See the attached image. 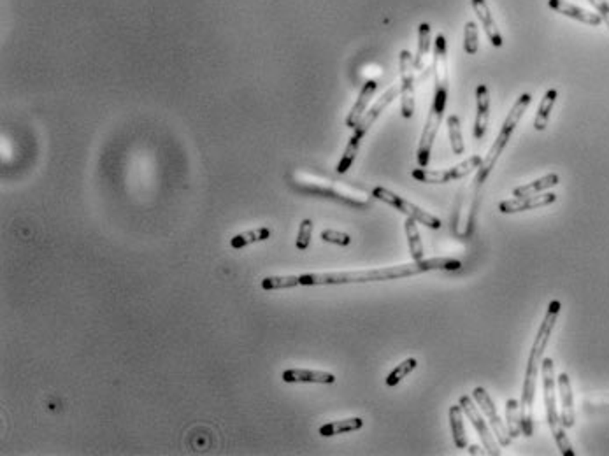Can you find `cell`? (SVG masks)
<instances>
[{"instance_id": "1f68e13d", "label": "cell", "mask_w": 609, "mask_h": 456, "mask_svg": "<svg viewBox=\"0 0 609 456\" xmlns=\"http://www.w3.org/2000/svg\"><path fill=\"white\" fill-rule=\"evenodd\" d=\"M322 239L325 242H330V244H338V246H348L351 242V237L345 232H339V230H332V228H327V230L322 232Z\"/></svg>"}, {"instance_id": "8992f818", "label": "cell", "mask_w": 609, "mask_h": 456, "mask_svg": "<svg viewBox=\"0 0 609 456\" xmlns=\"http://www.w3.org/2000/svg\"><path fill=\"white\" fill-rule=\"evenodd\" d=\"M398 92H400V88H398L397 85L390 86V88H388L387 92H385L383 95L380 97V99L376 100L374 106H372V108L369 109V111H365V115L362 116L360 121L356 123V127L353 128L351 137H349L348 144H346L345 153H342L341 160H339L338 169H336V170H338V174H346V172H348L349 167H351L353 161H355L356 155H358V150H360L362 139H364L365 134H367V132L371 130V127L376 123V119L380 118L381 112H383L385 109H387L388 106H390V103L394 102V99H397Z\"/></svg>"}, {"instance_id": "ffe728a7", "label": "cell", "mask_w": 609, "mask_h": 456, "mask_svg": "<svg viewBox=\"0 0 609 456\" xmlns=\"http://www.w3.org/2000/svg\"><path fill=\"white\" fill-rule=\"evenodd\" d=\"M450 425H452L453 442H455L456 448L458 449L467 448L469 441L464 426V410H462V406H460V404L450 407Z\"/></svg>"}, {"instance_id": "7402d4cb", "label": "cell", "mask_w": 609, "mask_h": 456, "mask_svg": "<svg viewBox=\"0 0 609 456\" xmlns=\"http://www.w3.org/2000/svg\"><path fill=\"white\" fill-rule=\"evenodd\" d=\"M557 99H559V92H557L555 88H550L548 92L544 93L543 99H541L536 119H534V128H536L537 132H543L544 128L548 127L550 115H552V109L553 106H555Z\"/></svg>"}, {"instance_id": "8fae6325", "label": "cell", "mask_w": 609, "mask_h": 456, "mask_svg": "<svg viewBox=\"0 0 609 456\" xmlns=\"http://www.w3.org/2000/svg\"><path fill=\"white\" fill-rule=\"evenodd\" d=\"M472 399H474L476 404L481 407L483 414L487 416V422L490 423L492 430H494V435H495V439H497L499 444L510 446L511 441H513V437H511L510 430H508V426L502 423L501 416L497 414L495 404H494V400H492V397L488 395V391L481 386L474 388V390H472Z\"/></svg>"}, {"instance_id": "2e32d148", "label": "cell", "mask_w": 609, "mask_h": 456, "mask_svg": "<svg viewBox=\"0 0 609 456\" xmlns=\"http://www.w3.org/2000/svg\"><path fill=\"white\" fill-rule=\"evenodd\" d=\"M548 6L557 11L559 14L567 16V18H572L576 21H581V23L586 25H592V27H599L602 23V18L595 12L586 11V9L579 8V6L571 4V2H567V0H548Z\"/></svg>"}, {"instance_id": "836d02e7", "label": "cell", "mask_w": 609, "mask_h": 456, "mask_svg": "<svg viewBox=\"0 0 609 456\" xmlns=\"http://www.w3.org/2000/svg\"><path fill=\"white\" fill-rule=\"evenodd\" d=\"M469 453H471V455H481L478 446H469Z\"/></svg>"}, {"instance_id": "ba28073f", "label": "cell", "mask_w": 609, "mask_h": 456, "mask_svg": "<svg viewBox=\"0 0 609 456\" xmlns=\"http://www.w3.org/2000/svg\"><path fill=\"white\" fill-rule=\"evenodd\" d=\"M371 195H372V199L381 200V202L395 207L397 211H400L403 215H406L407 218L416 219L418 223H422V225L429 226V228H432V230H439L441 225H443L437 216L430 215L429 211H423L422 207H418L416 204L409 202V200L403 199V197H398L397 193L390 192V190L383 188V186H376V188L372 190Z\"/></svg>"}, {"instance_id": "9c48e42d", "label": "cell", "mask_w": 609, "mask_h": 456, "mask_svg": "<svg viewBox=\"0 0 609 456\" xmlns=\"http://www.w3.org/2000/svg\"><path fill=\"white\" fill-rule=\"evenodd\" d=\"M481 161L483 157L474 155V157L467 158V160H464L462 163L453 165L450 169L430 170L422 167V169H414L413 172H411V176H413L416 181H420V183H425V184H446L450 183V181H456L469 176L472 170H478Z\"/></svg>"}, {"instance_id": "52a82bcc", "label": "cell", "mask_w": 609, "mask_h": 456, "mask_svg": "<svg viewBox=\"0 0 609 456\" xmlns=\"http://www.w3.org/2000/svg\"><path fill=\"white\" fill-rule=\"evenodd\" d=\"M543 391H544V406H546V419H548L550 430L557 442V448L560 449L563 456H574L571 441L566 435V426H563L562 418H560L559 409H557V377H555V365L552 358H544L543 360Z\"/></svg>"}, {"instance_id": "4316f807", "label": "cell", "mask_w": 609, "mask_h": 456, "mask_svg": "<svg viewBox=\"0 0 609 456\" xmlns=\"http://www.w3.org/2000/svg\"><path fill=\"white\" fill-rule=\"evenodd\" d=\"M448 125L450 142H452V150L455 155H462L465 151L464 137H462V128H460V118L456 115H450L446 119Z\"/></svg>"}, {"instance_id": "44dd1931", "label": "cell", "mask_w": 609, "mask_h": 456, "mask_svg": "<svg viewBox=\"0 0 609 456\" xmlns=\"http://www.w3.org/2000/svg\"><path fill=\"white\" fill-rule=\"evenodd\" d=\"M559 181H560L559 174L550 172V174H546V176L539 177V179L532 181V183L523 184V186H518V188H514L513 190V197L520 199V197L537 195V193H543L544 190H548V188H553V186H557V184H559Z\"/></svg>"}, {"instance_id": "3957f363", "label": "cell", "mask_w": 609, "mask_h": 456, "mask_svg": "<svg viewBox=\"0 0 609 456\" xmlns=\"http://www.w3.org/2000/svg\"><path fill=\"white\" fill-rule=\"evenodd\" d=\"M560 309H562V304H560L559 300H552V302H550L548 310H546L543 323H541L539 330H537L536 339H534L532 349H530L529 353V360H527L523 391H521V400H520L521 432H523V435H527V437H530L534 433L532 407H534V397H536L537 372H539V367L543 365L544 349H546V346H548L550 342V337H552V332L557 325V319H559Z\"/></svg>"}, {"instance_id": "6da1fadb", "label": "cell", "mask_w": 609, "mask_h": 456, "mask_svg": "<svg viewBox=\"0 0 609 456\" xmlns=\"http://www.w3.org/2000/svg\"><path fill=\"white\" fill-rule=\"evenodd\" d=\"M462 264L455 258H429V260H413L409 264H398L392 267L367 268V270H345V272H316L302 276H269L260 283L262 290H287L296 286H334V284H360L376 283V281L400 279L413 277L436 270H460Z\"/></svg>"}, {"instance_id": "4fadbf2b", "label": "cell", "mask_w": 609, "mask_h": 456, "mask_svg": "<svg viewBox=\"0 0 609 456\" xmlns=\"http://www.w3.org/2000/svg\"><path fill=\"white\" fill-rule=\"evenodd\" d=\"M555 200H557L555 193H537V195L520 197V199H513V200H504V202L499 204V211H501L502 215H513V212L532 211V209H539V207L550 206V204H553Z\"/></svg>"}, {"instance_id": "7a4b0ae2", "label": "cell", "mask_w": 609, "mask_h": 456, "mask_svg": "<svg viewBox=\"0 0 609 456\" xmlns=\"http://www.w3.org/2000/svg\"><path fill=\"white\" fill-rule=\"evenodd\" d=\"M434 100L429 109L425 127H423L420 144H418L416 160L420 167H427L432 155L434 141L437 137L441 123L445 118L446 106H448V43H446L445 34H439L434 43Z\"/></svg>"}, {"instance_id": "83f0119b", "label": "cell", "mask_w": 609, "mask_h": 456, "mask_svg": "<svg viewBox=\"0 0 609 456\" xmlns=\"http://www.w3.org/2000/svg\"><path fill=\"white\" fill-rule=\"evenodd\" d=\"M506 419L508 430L513 439H516L521 433V414H520V402L516 399H510L506 402Z\"/></svg>"}, {"instance_id": "d6986e66", "label": "cell", "mask_w": 609, "mask_h": 456, "mask_svg": "<svg viewBox=\"0 0 609 456\" xmlns=\"http://www.w3.org/2000/svg\"><path fill=\"white\" fill-rule=\"evenodd\" d=\"M376 90H378V83H376V81H367V83H365L364 88L360 90V95H358L356 102L353 103L351 111H349L348 116H346V127L348 128L356 127V123L360 121V118L365 115V111H367V106L371 103V99L374 97Z\"/></svg>"}, {"instance_id": "e0dca14e", "label": "cell", "mask_w": 609, "mask_h": 456, "mask_svg": "<svg viewBox=\"0 0 609 456\" xmlns=\"http://www.w3.org/2000/svg\"><path fill=\"white\" fill-rule=\"evenodd\" d=\"M557 386H559L560 400H562V414H560V418H562V423L566 428H572L576 422L574 399H572L571 379H569V376H567L566 372H560L559 374V377H557Z\"/></svg>"}, {"instance_id": "277c9868", "label": "cell", "mask_w": 609, "mask_h": 456, "mask_svg": "<svg viewBox=\"0 0 609 456\" xmlns=\"http://www.w3.org/2000/svg\"><path fill=\"white\" fill-rule=\"evenodd\" d=\"M290 181L300 192L323 195L327 199L339 200V202L349 204L353 207H367L372 199V195H369L365 190L356 188V186H351V184L341 183V181H332L329 177L307 172V170H296V172H291Z\"/></svg>"}, {"instance_id": "f546056e", "label": "cell", "mask_w": 609, "mask_h": 456, "mask_svg": "<svg viewBox=\"0 0 609 456\" xmlns=\"http://www.w3.org/2000/svg\"><path fill=\"white\" fill-rule=\"evenodd\" d=\"M479 48L478 25L474 21H467L464 28V50L467 54H476Z\"/></svg>"}, {"instance_id": "d4e9b609", "label": "cell", "mask_w": 609, "mask_h": 456, "mask_svg": "<svg viewBox=\"0 0 609 456\" xmlns=\"http://www.w3.org/2000/svg\"><path fill=\"white\" fill-rule=\"evenodd\" d=\"M430 43H432V28L429 23H420L418 27V51L414 57V70H420L423 67L425 57L430 53Z\"/></svg>"}, {"instance_id": "4dcf8cb0", "label": "cell", "mask_w": 609, "mask_h": 456, "mask_svg": "<svg viewBox=\"0 0 609 456\" xmlns=\"http://www.w3.org/2000/svg\"><path fill=\"white\" fill-rule=\"evenodd\" d=\"M311 234H313V221L311 219H302L299 226V234H297V250L306 251L309 248Z\"/></svg>"}, {"instance_id": "603a6c76", "label": "cell", "mask_w": 609, "mask_h": 456, "mask_svg": "<svg viewBox=\"0 0 609 456\" xmlns=\"http://www.w3.org/2000/svg\"><path fill=\"white\" fill-rule=\"evenodd\" d=\"M362 426H364V419L362 418H346V419H339V422L325 423V425L320 426L318 432L322 437H334V435H339V433L360 430Z\"/></svg>"}, {"instance_id": "f1b7e54d", "label": "cell", "mask_w": 609, "mask_h": 456, "mask_svg": "<svg viewBox=\"0 0 609 456\" xmlns=\"http://www.w3.org/2000/svg\"><path fill=\"white\" fill-rule=\"evenodd\" d=\"M416 367H418L416 358H407V360H404L403 364H398L397 367H395L394 370L388 374V377L385 379V383H387V386H397V384L400 383L404 377L409 376L411 372H413Z\"/></svg>"}, {"instance_id": "d6a6232c", "label": "cell", "mask_w": 609, "mask_h": 456, "mask_svg": "<svg viewBox=\"0 0 609 456\" xmlns=\"http://www.w3.org/2000/svg\"><path fill=\"white\" fill-rule=\"evenodd\" d=\"M588 2H590V4L594 6L595 11H597V14L601 16L602 21H604V23L608 25V28H609V4H608V0H588Z\"/></svg>"}, {"instance_id": "5bb4252c", "label": "cell", "mask_w": 609, "mask_h": 456, "mask_svg": "<svg viewBox=\"0 0 609 456\" xmlns=\"http://www.w3.org/2000/svg\"><path fill=\"white\" fill-rule=\"evenodd\" d=\"M488 121H490V90L487 85H479L476 88V119L472 134L474 139H483L487 134Z\"/></svg>"}, {"instance_id": "7c38bea8", "label": "cell", "mask_w": 609, "mask_h": 456, "mask_svg": "<svg viewBox=\"0 0 609 456\" xmlns=\"http://www.w3.org/2000/svg\"><path fill=\"white\" fill-rule=\"evenodd\" d=\"M460 406H462V410H464V414L469 418L471 425L474 426L476 432H478L479 439H481L483 446H485L488 455L492 456L501 455V448H499L497 439H494V435H492L490 432V426L487 425V422H485V418L481 416V413H479V409L476 407V404L472 402V395L462 397V399H460Z\"/></svg>"}, {"instance_id": "cb8c5ba5", "label": "cell", "mask_w": 609, "mask_h": 456, "mask_svg": "<svg viewBox=\"0 0 609 456\" xmlns=\"http://www.w3.org/2000/svg\"><path fill=\"white\" fill-rule=\"evenodd\" d=\"M404 230H406L411 258H413V260H423V242L422 237H420L416 219L406 218V221H404Z\"/></svg>"}, {"instance_id": "ac0fdd59", "label": "cell", "mask_w": 609, "mask_h": 456, "mask_svg": "<svg viewBox=\"0 0 609 456\" xmlns=\"http://www.w3.org/2000/svg\"><path fill=\"white\" fill-rule=\"evenodd\" d=\"M284 383H316L334 384L336 376L325 370H309V368H288L283 372Z\"/></svg>"}, {"instance_id": "5b68a950", "label": "cell", "mask_w": 609, "mask_h": 456, "mask_svg": "<svg viewBox=\"0 0 609 456\" xmlns=\"http://www.w3.org/2000/svg\"><path fill=\"white\" fill-rule=\"evenodd\" d=\"M530 102H532V95H530V93H521V95L516 99L514 106L511 108L510 115H508V118L504 119V123H502L501 132L497 134V139H495V142L492 144L490 151H488L487 157L483 158L481 165H479L478 176H476L474 181L476 186H481V184L488 179L490 172L494 170L495 163H497L499 157L502 155V151L506 150L511 135H513V132L516 130L518 123H520V119L523 118L525 111H527V108L530 106Z\"/></svg>"}, {"instance_id": "484cf974", "label": "cell", "mask_w": 609, "mask_h": 456, "mask_svg": "<svg viewBox=\"0 0 609 456\" xmlns=\"http://www.w3.org/2000/svg\"><path fill=\"white\" fill-rule=\"evenodd\" d=\"M271 228L267 226H260V228H255V230H248V232H242V234H238L235 237L230 239V246L234 248V250H242L246 246L249 244H255V242H262V241H267L271 237Z\"/></svg>"}, {"instance_id": "30bf717a", "label": "cell", "mask_w": 609, "mask_h": 456, "mask_svg": "<svg viewBox=\"0 0 609 456\" xmlns=\"http://www.w3.org/2000/svg\"><path fill=\"white\" fill-rule=\"evenodd\" d=\"M400 69V115L409 119L414 115V58L407 50L398 53Z\"/></svg>"}, {"instance_id": "9a60e30c", "label": "cell", "mask_w": 609, "mask_h": 456, "mask_svg": "<svg viewBox=\"0 0 609 456\" xmlns=\"http://www.w3.org/2000/svg\"><path fill=\"white\" fill-rule=\"evenodd\" d=\"M471 4H472V9H474L476 16H478L479 21L483 23L485 34H487V37H488V41L492 43V46L502 48V44H504V39H502L501 28L497 27L494 16H492L490 8H488V4H487V0H471Z\"/></svg>"}]
</instances>
